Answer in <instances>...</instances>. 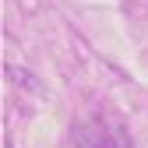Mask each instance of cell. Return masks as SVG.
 <instances>
[{
    "mask_svg": "<svg viewBox=\"0 0 148 148\" xmlns=\"http://www.w3.org/2000/svg\"><path fill=\"white\" fill-rule=\"evenodd\" d=\"M74 145L78 148H131V138H127L123 123H116L113 116H92L74 127Z\"/></svg>",
    "mask_w": 148,
    "mask_h": 148,
    "instance_id": "cell-1",
    "label": "cell"
}]
</instances>
